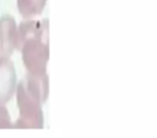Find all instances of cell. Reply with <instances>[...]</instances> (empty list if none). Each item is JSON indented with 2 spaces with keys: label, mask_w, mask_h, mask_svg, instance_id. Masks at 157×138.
<instances>
[{
  "label": "cell",
  "mask_w": 157,
  "mask_h": 138,
  "mask_svg": "<svg viewBox=\"0 0 157 138\" xmlns=\"http://www.w3.org/2000/svg\"><path fill=\"white\" fill-rule=\"evenodd\" d=\"M17 76L10 57L0 56V103H8L15 94Z\"/></svg>",
  "instance_id": "3"
},
{
  "label": "cell",
  "mask_w": 157,
  "mask_h": 138,
  "mask_svg": "<svg viewBox=\"0 0 157 138\" xmlns=\"http://www.w3.org/2000/svg\"><path fill=\"white\" fill-rule=\"evenodd\" d=\"M17 24L10 15L0 18V56L11 57L16 50Z\"/></svg>",
  "instance_id": "4"
},
{
  "label": "cell",
  "mask_w": 157,
  "mask_h": 138,
  "mask_svg": "<svg viewBox=\"0 0 157 138\" xmlns=\"http://www.w3.org/2000/svg\"><path fill=\"white\" fill-rule=\"evenodd\" d=\"M23 83L27 88V90L33 94L41 104H45L48 97V92H50V82H48V73L44 75H31V73H26L23 78Z\"/></svg>",
  "instance_id": "6"
},
{
  "label": "cell",
  "mask_w": 157,
  "mask_h": 138,
  "mask_svg": "<svg viewBox=\"0 0 157 138\" xmlns=\"http://www.w3.org/2000/svg\"><path fill=\"white\" fill-rule=\"evenodd\" d=\"M46 0H16L17 10L24 18H31L43 12Z\"/></svg>",
  "instance_id": "7"
},
{
  "label": "cell",
  "mask_w": 157,
  "mask_h": 138,
  "mask_svg": "<svg viewBox=\"0 0 157 138\" xmlns=\"http://www.w3.org/2000/svg\"><path fill=\"white\" fill-rule=\"evenodd\" d=\"M15 96L20 116L13 124V128H42L44 126L42 104L27 90L23 81L16 85Z\"/></svg>",
  "instance_id": "1"
},
{
  "label": "cell",
  "mask_w": 157,
  "mask_h": 138,
  "mask_svg": "<svg viewBox=\"0 0 157 138\" xmlns=\"http://www.w3.org/2000/svg\"><path fill=\"white\" fill-rule=\"evenodd\" d=\"M22 53L24 66L28 73L31 75H44L46 73L50 48L48 37H31L26 39L18 50Z\"/></svg>",
  "instance_id": "2"
},
{
  "label": "cell",
  "mask_w": 157,
  "mask_h": 138,
  "mask_svg": "<svg viewBox=\"0 0 157 138\" xmlns=\"http://www.w3.org/2000/svg\"><path fill=\"white\" fill-rule=\"evenodd\" d=\"M0 128H13L11 116L3 103H0Z\"/></svg>",
  "instance_id": "8"
},
{
  "label": "cell",
  "mask_w": 157,
  "mask_h": 138,
  "mask_svg": "<svg viewBox=\"0 0 157 138\" xmlns=\"http://www.w3.org/2000/svg\"><path fill=\"white\" fill-rule=\"evenodd\" d=\"M48 20H33L28 18L21 23L17 26L16 33V50L26 39L31 37H48Z\"/></svg>",
  "instance_id": "5"
}]
</instances>
